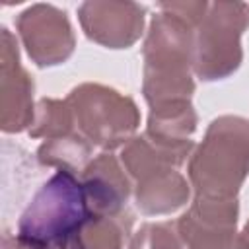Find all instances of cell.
I'll list each match as a JSON object with an SVG mask.
<instances>
[{"instance_id":"3","label":"cell","mask_w":249,"mask_h":249,"mask_svg":"<svg viewBox=\"0 0 249 249\" xmlns=\"http://www.w3.org/2000/svg\"><path fill=\"white\" fill-rule=\"evenodd\" d=\"M88 216L78 175L56 171L19 216L16 237L35 249H62Z\"/></svg>"},{"instance_id":"9","label":"cell","mask_w":249,"mask_h":249,"mask_svg":"<svg viewBox=\"0 0 249 249\" xmlns=\"http://www.w3.org/2000/svg\"><path fill=\"white\" fill-rule=\"evenodd\" d=\"M144 16V6L136 2L89 0L78 8V19L86 37L107 49L132 47L142 35Z\"/></svg>"},{"instance_id":"4","label":"cell","mask_w":249,"mask_h":249,"mask_svg":"<svg viewBox=\"0 0 249 249\" xmlns=\"http://www.w3.org/2000/svg\"><path fill=\"white\" fill-rule=\"evenodd\" d=\"M121 163L134 181V202L146 216H161L187 204L191 189L177 163L160 152L144 134L130 138L121 152Z\"/></svg>"},{"instance_id":"10","label":"cell","mask_w":249,"mask_h":249,"mask_svg":"<svg viewBox=\"0 0 249 249\" xmlns=\"http://www.w3.org/2000/svg\"><path fill=\"white\" fill-rule=\"evenodd\" d=\"M35 121L33 80L19 62L16 37L2 27L0 49V128L21 132Z\"/></svg>"},{"instance_id":"13","label":"cell","mask_w":249,"mask_h":249,"mask_svg":"<svg viewBox=\"0 0 249 249\" xmlns=\"http://www.w3.org/2000/svg\"><path fill=\"white\" fill-rule=\"evenodd\" d=\"M93 146L80 134H68L45 140L37 150V160L43 165L56 167L58 171H70V173H82L86 165L93 160L91 158Z\"/></svg>"},{"instance_id":"2","label":"cell","mask_w":249,"mask_h":249,"mask_svg":"<svg viewBox=\"0 0 249 249\" xmlns=\"http://www.w3.org/2000/svg\"><path fill=\"white\" fill-rule=\"evenodd\" d=\"M249 175V121L237 115L214 119L189 160L195 196L237 198Z\"/></svg>"},{"instance_id":"1","label":"cell","mask_w":249,"mask_h":249,"mask_svg":"<svg viewBox=\"0 0 249 249\" xmlns=\"http://www.w3.org/2000/svg\"><path fill=\"white\" fill-rule=\"evenodd\" d=\"M150 21L144 41L142 93L150 107L191 101L195 80L191 76L195 58V25L185 18L161 8Z\"/></svg>"},{"instance_id":"7","label":"cell","mask_w":249,"mask_h":249,"mask_svg":"<svg viewBox=\"0 0 249 249\" xmlns=\"http://www.w3.org/2000/svg\"><path fill=\"white\" fill-rule=\"evenodd\" d=\"M237 216V198L195 196L189 210L175 224L187 249H249L243 233L235 230Z\"/></svg>"},{"instance_id":"11","label":"cell","mask_w":249,"mask_h":249,"mask_svg":"<svg viewBox=\"0 0 249 249\" xmlns=\"http://www.w3.org/2000/svg\"><path fill=\"white\" fill-rule=\"evenodd\" d=\"M80 183L89 214L119 216L128 210L126 202L134 185L111 152L95 156L80 173Z\"/></svg>"},{"instance_id":"8","label":"cell","mask_w":249,"mask_h":249,"mask_svg":"<svg viewBox=\"0 0 249 249\" xmlns=\"http://www.w3.org/2000/svg\"><path fill=\"white\" fill-rule=\"evenodd\" d=\"M18 33L29 58L41 66L62 64L76 47V37L66 12L51 4H33L16 19Z\"/></svg>"},{"instance_id":"6","label":"cell","mask_w":249,"mask_h":249,"mask_svg":"<svg viewBox=\"0 0 249 249\" xmlns=\"http://www.w3.org/2000/svg\"><path fill=\"white\" fill-rule=\"evenodd\" d=\"M249 27V4L212 2L195 29L193 72L204 82L231 76L241 60V35Z\"/></svg>"},{"instance_id":"16","label":"cell","mask_w":249,"mask_h":249,"mask_svg":"<svg viewBox=\"0 0 249 249\" xmlns=\"http://www.w3.org/2000/svg\"><path fill=\"white\" fill-rule=\"evenodd\" d=\"M2 249H35V247L23 243L21 239H18V237H14L10 233H4V237H2Z\"/></svg>"},{"instance_id":"5","label":"cell","mask_w":249,"mask_h":249,"mask_svg":"<svg viewBox=\"0 0 249 249\" xmlns=\"http://www.w3.org/2000/svg\"><path fill=\"white\" fill-rule=\"evenodd\" d=\"M76 130L105 152L124 146L140 124L136 103L113 88L101 84H80L66 97Z\"/></svg>"},{"instance_id":"15","label":"cell","mask_w":249,"mask_h":249,"mask_svg":"<svg viewBox=\"0 0 249 249\" xmlns=\"http://www.w3.org/2000/svg\"><path fill=\"white\" fill-rule=\"evenodd\" d=\"M128 249H187L175 222H148L130 239Z\"/></svg>"},{"instance_id":"17","label":"cell","mask_w":249,"mask_h":249,"mask_svg":"<svg viewBox=\"0 0 249 249\" xmlns=\"http://www.w3.org/2000/svg\"><path fill=\"white\" fill-rule=\"evenodd\" d=\"M243 237H245V241H247V245H249V220H247V224H245V228H243Z\"/></svg>"},{"instance_id":"12","label":"cell","mask_w":249,"mask_h":249,"mask_svg":"<svg viewBox=\"0 0 249 249\" xmlns=\"http://www.w3.org/2000/svg\"><path fill=\"white\" fill-rule=\"evenodd\" d=\"M132 222L128 210L119 216L89 214L62 249H124Z\"/></svg>"},{"instance_id":"14","label":"cell","mask_w":249,"mask_h":249,"mask_svg":"<svg viewBox=\"0 0 249 249\" xmlns=\"http://www.w3.org/2000/svg\"><path fill=\"white\" fill-rule=\"evenodd\" d=\"M76 124L72 117V109L66 99H53L43 97L35 107V121L29 128L31 138H58L74 134Z\"/></svg>"}]
</instances>
